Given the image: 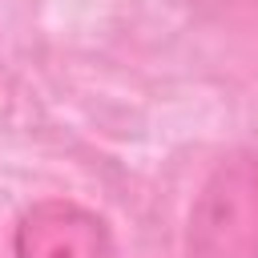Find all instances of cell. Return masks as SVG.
<instances>
[{"instance_id":"6da1fadb","label":"cell","mask_w":258,"mask_h":258,"mask_svg":"<svg viewBox=\"0 0 258 258\" xmlns=\"http://www.w3.org/2000/svg\"><path fill=\"white\" fill-rule=\"evenodd\" d=\"M189 258H258V153L222 157L202 181L189 226Z\"/></svg>"},{"instance_id":"7a4b0ae2","label":"cell","mask_w":258,"mask_h":258,"mask_svg":"<svg viewBox=\"0 0 258 258\" xmlns=\"http://www.w3.org/2000/svg\"><path fill=\"white\" fill-rule=\"evenodd\" d=\"M109 250L113 242L105 218L64 198L28 206L12 230L16 258H109Z\"/></svg>"}]
</instances>
